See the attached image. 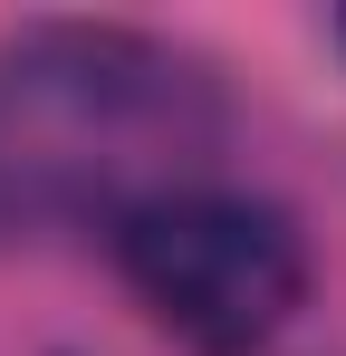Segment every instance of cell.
Returning <instances> with one entry per match:
<instances>
[{"label":"cell","instance_id":"1","mask_svg":"<svg viewBox=\"0 0 346 356\" xmlns=\"http://www.w3.org/2000/svg\"><path fill=\"white\" fill-rule=\"evenodd\" d=\"M212 77L135 29H87L58 19L0 49V193L10 202H49L87 212L106 202L135 212L145 193L202 183L192 154L212 145Z\"/></svg>","mask_w":346,"mask_h":356},{"label":"cell","instance_id":"2","mask_svg":"<svg viewBox=\"0 0 346 356\" xmlns=\"http://www.w3.org/2000/svg\"><path fill=\"white\" fill-rule=\"evenodd\" d=\"M115 270L145 318L192 356H260L308 298V241L279 202L231 183H173L115 212Z\"/></svg>","mask_w":346,"mask_h":356},{"label":"cell","instance_id":"3","mask_svg":"<svg viewBox=\"0 0 346 356\" xmlns=\"http://www.w3.org/2000/svg\"><path fill=\"white\" fill-rule=\"evenodd\" d=\"M337 39H346V10H337Z\"/></svg>","mask_w":346,"mask_h":356}]
</instances>
